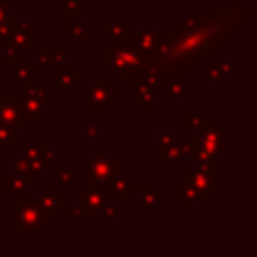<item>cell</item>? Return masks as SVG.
<instances>
[{
	"label": "cell",
	"instance_id": "4fadbf2b",
	"mask_svg": "<svg viewBox=\"0 0 257 257\" xmlns=\"http://www.w3.org/2000/svg\"><path fill=\"white\" fill-rule=\"evenodd\" d=\"M54 70H56V82H54V90L58 92V94H72L74 92V88L78 86V84H82L84 82V76L82 74H78L76 70H74V66L72 64H58V66H54Z\"/></svg>",
	"mask_w": 257,
	"mask_h": 257
},
{
	"label": "cell",
	"instance_id": "ffe728a7",
	"mask_svg": "<svg viewBox=\"0 0 257 257\" xmlns=\"http://www.w3.org/2000/svg\"><path fill=\"white\" fill-rule=\"evenodd\" d=\"M38 70L34 64H30V60H22L12 64V72H10V82L14 86H26L32 82H38Z\"/></svg>",
	"mask_w": 257,
	"mask_h": 257
},
{
	"label": "cell",
	"instance_id": "60d3db41",
	"mask_svg": "<svg viewBox=\"0 0 257 257\" xmlns=\"http://www.w3.org/2000/svg\"><path fill=\"white\" fill-rule=\"evenodd\" d=\"M175 143H177V147H179V151L183 153V157H185V159H189V157H191V153L195 151L193 141H187V139H181V137H177V135H175Z\"/></svg>",
	"mask_w": 257,
	"mask_h": 257
},
{
	"label": "cell",
	"instance_id": "83f0119b",
	"mask_svg": "<svg viewBox=\"0 0 257 257\" xmlns=\"http://www.w3.org/2000/svg\"><path fill=\"white\" fill-rule=\"evenodd\" d=\"M54 175H56V183L64 187V195H72L76 187V171L68 165H56Z\"/></svg>",
	"mask_w": 257,
	"mask_h": 257
},
{
	"label": "cell",
	"instance_id": "f35d334b",
	"mask_svg": "<svg viewBox=\"0 0 257 257\" xmlns=\"http://www.w3.org/2000/svg\"><path fill=\"white\" fill-rule=\"evenodd\" d=\"M100 219H102V221L118 219V203L106 199V203H104V207H102V213H100Z\"/></svg>",
	"mask_w": 257,
	"mask_h": 257
},
{
	"label": "cell",
	"instance_id": "9a60e30c",
	"mask_svg": "<svg viewBox=\"0 0 257 257\" xmlns=\"http://www.w3.org/2000/svg\"><path fill=\"white\" fill-rule=\"evenodd\" d=\"M133 181L126 177V175H122L120 171L104 185V191H106V197L110 199V201H114V203H126L128 199H131V195H133Z\"/></svg>",
	"mask_w": 257,
	"mask_h": 257
},
{
	"label": "cell",
	"instance_id": "603a6c76",
	"mask_svg": "<svg viewBox=\"0 0 257 257\" xmlns=\"http://www.w3.org/2000/svg\"><path fill=\"white\" fill-rule=\"evenodd\" d=\"M18 102L22 112L30 118V120H46L48 118V108H46V100H38V98H28V96H20L18 94Z\"/></svg>",
	"mask_w": 257,
	"mask_h": 257
},
{
	"label": "cell",
	"instance_id": "ab89813d",
	"mask_svg": "<svg viewBox=\"0 0 257 257\" xmlns=\"http://www.w3.org/2000/svg\"><path fill=\"white\" fill-rule=\"evenodd\" d=\"M237 62H239V58H237L235 54H231L229 58H221V64H223V68L229 72V76H231V78L239 72V64H237Z\"/></svg>",
	"mask_w": 257,
	"mask_h": 257
},
{
	"label": "cell",
	"instance_id": "7c38bea8",
	"mask_svg": "<svg viewBox=\"0 0 257 257\" xmlns=\"http://www.w3.org/2000/svg\"><path fill=\"white\" fill-rule=\"evenodd\" d=\"M64 201H66L64 193L58 191V185L56 183H48L46 191L42 195H38V205H40L46 221H54L58 217V213H62Z\"/></svg>",
	"mask_w": 257,
	"mask_h": 257
},
{
	"label": "cell",
	"instance_id": "484cf974",
	"mask_svg": "<svg viewBox=\"0 0 257 257\" xmlns=\"http://www.w3.org/2000/svg\"><path fill=\"white\" fill-rule=\"evenodd\" d=\"M173 199H175L177 203H181L185 211H193L195 205L201 203L197 191L191 189L187 183H179V185H175V189H173Z\"/></svg>",
	"mask_w": 257,
	"mask_h": 257
},
{
	"label": "cell",
	"instance_id": "f6af8a7d",
	"mask_svg": "<svg viewBox=\"0 0 257 257\" xmlns=\"http://www.w3.org/2000/svg\"><path fill=\"white\" fill-rule=\"evenodd\" d=\"M92 36V30L90 28H84V38H90Z\"/></svg>",
	"mask_w": 257,
	"mask_h": 257
},
{
	"label": "cell",
	"instance_id": "277c9868",
	"mask_svg": "<svg viewBox=\"0 0 257 257\" xmlns=\"http://www.w3.org/2000/svg\"><path fill=\"white\" fill-rule=\"evenodd\" d=\"M90 149L92 153L82 157V181H90L104 187L120 171V159L112 155L108 147H90Z\"/></svg>",
	"mask_w": 257,
	"mask_h": 257
},
{
	"label": "cell",
	"instance_id": "d6a6232c",
	"mask_svg": "<svg viewBox=\"0 0 257 257\" xmlns=\"http://www.w3.org/2000/svg\"><path fill=\"white\" fill-rule=\"evenodd\" d=\"M20 139V131L18 128H12V126H4L0 124V147H16Z\"/></svg>",
	"mask_w": 257,
	"mask_h": 257
},
{
	"label": "cell",
	"instance_id": "d6986e66",
	"mask_svg": "<svg viewBox=\"0 0 257 257\" xmlns=\"http://www.w3.org/2000/svg\"><path fill=\"white\" fill-rule=\"evenodd\" d=\"M131 24L122 18H104L100 22V34L102 38H108L110 42H124L128 36Z\"/></svg>",
	"mask_w": 257,
	"mask_h": 257
},
{
	"label": "cell",
	"instance_id": "e575fe53",
	"mask_svg": "<svg viewBox=\"0 0 257 257\" xmlns=\"http://www.w3.org/2000/svg\"><path fill=\"white\" fill-rule=\"evenodd\" d=\"M36 70L38 74H46L48 72V46H38L36 44Z\"/></svg>",
	"mask_w": 257,
	"mask_h": 257
},
{
	"label": "cell",
	"instance_id": "1f68e13d",
	"mask_svg": "<svg viewBox=\"0 0 257 257\" xmlns=\"http://www.w3.org/2000/svg\"><path fill=\"white\" fill-rule=\"evenodd\" d=\"M56 10H64L66 16L84 18V0H60L54 6Z\"/></svg>",
	"mask_w": 257,
	"mask_h": 257
},
{
	"label": "cell",
	"instance_id": "836d02e7",
	"mask_svg": "<svg viewBox=\"0 0 257 257\" xmlns=\"http://www.w3.org/2000/svg\"><path fill=\"white\" fill-rule=\"evenodd\" d=\"M203 120H205V116H201L199 112H193V110L183 112V128H187V131H197L203 124Z\"/></svg>",
	"mask_w": 257,
	"mask_h": 257
},
{
	"label": "cell",
	"instance_id": "30bf717a",
	"mask_svg": "<svg viewBox=\"0 0 257 257\" xmlns=\"http://www.w3.org/2000/svg\"><path fill=\"white\" fill-rule=\"evenodd\" d=\"M173 34V28H161V30H155V28H139V30H128V36L124 42L137 46L139 50H143L145 54H149L153 50V46L161 40V38H167Z\"/></svg>",
	"mask_w": 257,
	"mask_h": 257
},
{
	"label": "cell",
	"instance_id": "e0dca14e",
	"mask_svg": "<svg viewBox=\"0 0 257 257\" xmlns=\"http://www.w3.org/2000/svg\"><path fill=\"white\" fill-rule=\"evenodd\" d=\"M133 80H137V82H141V84L153 88V90L159 94V90H161V86H163V80H165V70H163L159 64L147 60V62L137 70V74H135Z\"/></svg>",
	"mask_w": 257,
	"mask_h": 257
},
{
	"label": "cell",
	"instance_id": "4dcf8cb0",
	"mask_svg": "<svg viewBox=\"0 0 257 257\" xmlns=\"http://www.w3.org/2000/svg\"><path fill=\"white\" fill-rule=\"evenodd\" d=\"M12 167H14V173H16V175H22L30 185H36V183H38V175L30 171V167H28V159L22 157L20 153L14 155V159H12Z\"/></svg>",
	"mask_w": 257,
	"mask_h": 257
},
{
	"label": "cell",
	"instance_id": "4316f807",
	"mask_svg": "<svg viewBox=\"0 0 257 257\" xmlns=\"http://www.w3.org/2000/svg\"><path fill=\"white\" fill-rule=\"evenodd\" d=\"M84 24H82V18H74V16H66V22H64V34L72 40V44L76 48H80L84 44Z\"/></svg>",
	"mask_w": 257,
	"mask_h": 257
},
{
	"label": "cell",
	"instance_id": "bcb514c9",
	"mask_svg": "<svg viewBox=\"0 0 257 257\" xmlns=\"http://www.w3.org/2000/svg\"><path fill=\"white\" fill-rule=\"evenodd\" d=\"M0 82H2V74H0Z\"/></svg>",
	"mask_w": 257,
	"mask_h": 257
},
{
	"label": "cell",
	"instance_id": "8992f818",
	"mask_svg": "<svg viewBox=\"0 0 257 257\" xmlns=\"http://www.w3.org/2000/svg\"><path fill=\"white\" fill-rule=\"evenodd\" d=\"M106 191L102 185L90 183V181H82V191L80 193H72V201H76L82 209V219L86 221H96L100 219L102 207L106 203Z\"/></svg>",
	"mask_w": 257,
	"mask_h": 257
},
{
	"label": "cell",
	"instance_id": "8fae6325",
	"mask_svg": "<svg viewBox=\"0 0 257 257\" xmlns=\"http://www.w3.org/2000/svg\"><path fill=\"white\" fill-rule=\"evenodd\" d=\"M8 42H16L20 46L26 48H34L38 44V20L30 18V20H22L18 18L10 30Z\"/></svg>",
	"mask_w": 257,
	"mask_h": 257
},
{
	"label": "cell",
	"instance_id": "f1b7e54d",
	"mask_svg": "<svg viewBox=\"0 0 257 257\" xmlns=\"http://www.w3.org/2000/svg\"><path fill=\"white\" fill-rule=\"evenodd\" d=\"M100 128H102V120H100V118H94V120L84 122V124H82V147H86V149L94 147L96 139H98L100 133H102Z\"/></svg>",
	"mask_w": 257,
	"mask_h": 257
},
{
	"label": "cell",
	"instance_id": "ee69618b",
	"mask_svg": "<svg viewBox=\"0 0 257 257\" xmlns=\"http://www.w3.org/2000/svg\"><path fill=\"white\" fill-rule=\"evenodd\" d=\"M4 193H6V189H4V175H0V201H2Z\"/></svg>",
	"mask_w": 257,
	"mask_h": 257
},
{
	"label": "cell",
	"instance_id": "3957f363",
	"mask_svg": "<svg viewBox=\"0 0 257 257\" xmlns=\"http://www.w3.org/2000/svg\"><path fill=\"white\" fill-rule=\"evenodd\" d=\"M118 100H120V82H114L110 74H92L90 82H82L84 110H108L112 102Z\"/></svg>",
	"mask_w": 257,
	"mask_h": 257
},
{
	"label": "cell",
	"instance_id": "8d00e7d4",
	"mask_svg": "<svg viewBox=\"0 0 257 257\" xmlns=\"http://www.w3.org/2000/svg\"><path fill=\"white\" fill-rule=\"evenodd\" d=\"M66 62V50L62 46H48V64L58 66Z\"/></svg>",
	"mask_w": 257,
	"mask_h": 257
},
{
	"label": "cell",
	"instance_id": "cb8c5ba5",
	"mask_svg": "<svg viewBox=\"0 0 257 257\" xmlns=\"http://www.w3.org/2000/svg\"><path fill=\"white\" fill-rule=\"evenodd\" d=\"M28 54H30V48L26 46H20L16 42H6L0 46V64H16V62H22V60H28Z\"/></svg>",
	"mask_w": 257,
	"mask_h": 257
},
{
	"label": "cell",
	"instance_id": "7a4b0ae2",
	"mask_svg": "<svg viewBox=\"0 0 257 257\" xmlns=\"http://www.w3.org/2000/svg\"><path fill=\"white\" fill-rule=\"evenodd\" d=\"M147 60L149 56L128 42H112L100 48V62L108 66L112 74H118L122 84H128Z\"/></svg>",
	"mask_w": 257,
	"mask_h": 257
},
{
	"label": "cell",
	"instance_id": "74e56055",
	"mask_svg": "<svg viewBox=\"0 0 257 257\" xmlns=\"http://www.w3.org/2000/svg\"><path fill=\"white\" fill-rule=\"evenodd\" d=\"M18 18H20V12L8 8V4L4 0H0V24L2 22H16Z\"/></svg>",
	"mask_w": 257,
	"mask_h": 257
},
{
	"label": "cell",
	"instance_id": "7402d4cb",
	"mask_svg": "<svg viewBox=\"0 0 257 257\" xmlns=\"http://www.w3.org/2000/svg\"><path fill=\"white\" fill-rule=\"evenodd\" d=\"M189 159L193 161V167H197V169H201V171H207V173H213V175H221V173H219V161H221V159H219L217 155L195 147V151L191 153Z\"/></svg>",
	"mask_w": 257,
	"mask_h": 257
},
{
	"label": "cell",
	"instance_id": "7bdbcfd3",
	"mask_svg": "<svg viewBox=\"0 0 257 257\" xmlns=\"http://www.w3.org/2000/svg\"><path fill=\"white\" fill-rule=\"evenodd\" d=\"M175 139V133L171 128H165V131H159L157 133V139H155V145H161V143H169Z\"/></svg>",
	"mask_w": 257,
	"mask_h": 257
},
{
	"label": "cell",
	"instance_id": "52a82bcc",
	"mask_svg": "<svg viewBox=\"0 0 257 257\" xmlns=\"http://www.w3.org/2000/svg\"><path fill=\"white\" fill-rule=\"evenodd\" d=\"M183 183H187L191 189L197 191L201 203H209L213 199V195L219 193V189H221L219 175L201 171L193 165H183Z\"/></svg>",
	"mask_w": 257,
	"mask_h": 257
},
{
	"label": "cell",
	"instance_id": "2e32d148",
	"mask_svg": "<svg viewBox=\"0 0 257 257\" xmlns=\"http://www.w3.org/2000/svg\"><path fill=\"white\" fill-rule=\"evenodd\" d=\"M128 98L131 102H135L139 106V110H145V112H151V110H157V92L137 80H131L128 82Z\"/></svg>",
	"mask_w": 257,
	"mask_h": 257
},
{
	"label": "cell",
	"instance_id": "f546056e",
	"mask_svg": "<svg viewBox=\"0 0 257 257\" xmlns=\"http://www.w3.org/2000/svg\"><path fill=\"white\" fill-rule=\"evenodd\" d=\"M4 189L10 195H22V193H26L30 189V183L22 175L12 173V175H4Z\"/></svg>",
	"mask_w": 257,
	"mask_h": 257
},
{
	"label": "cell",
	"instance_id": "44dd1931",
	"mask_svg": "<svg viewBox=\"0 0 257 257\" xmlns=\"http://www.w3.org/2000/svg\"><path fill=\"white\" fill-rule=\"evenodd\" d=\"M155 163H157L159 167H161V165H183V163H185V157H183V153L179 151L175 139L169 141V143H161V145H157Z\"/></svg>",
	"mask_w": 257,
	"mask_h": 257
},
{
	"label": "cell",
	"instance_id": "ac0fdd59",
	"mask_svg": "<svg viewBox=\"0 0 257 257\" xmlns=\"http://www.w3.org/2000/svg\"><path fill=\"white\" fill-rule=\"evenodd\" d=\"M201 78H203L205 84H227V82H231V76H229V72L223 68L219 54L211 56L207 64L203 62Z\"/></svg>",
	"mask_w": 257,
	"mask_h": 257
},
{
	"label": "cell",
	"instance_id": "ba28073f",
	"mask_svg": "<svg viewBox=\"0 0 257 257\" xmlns=\"http://www.w3.org/2000/svg\"><path fill=\"white\" fill-rule=\"evenodd\" d=\"M0 124L18 128V131H24L30 126V118L20 108L18 94H14V92L0 94Z\"/></svg>",
	"mask_w": 257,
	"mask_h": 257
},
{
	"label": "cell",
	"instance_id": "d4e9b609",
	"mask_svg": "<svg viewBox=\"0 0 257 257\" xmlns=\"http://www.w3.org/2000/svg\"><path fill=\"white\" fill-rule=\"evenodd\" d=\"M46 145H48V141H46L44 137H32V139L20 137L18 143H16V149H18V153H20L22 157H26V159H36V157L42 155V149H44Z\"/></svg>",
	"mask_w": 257,
	"mask_h": 257
},
{
	"label": "cell",
	"instance_id": "d590c367",
	"mask_svg": "<svg viewBox=\"0 0 257 257\" xmlns=\"http://www.w3.org/2000/svg\"><path fill=\"white\" fill-rule=\"evenodd\" d=\"M62 213H64V219H68V221H80L82 219V209L76 201H64Z\"/></svg>",
	"mask_w": 257,
	"mask_h": 257
},
{
	"label": "cell",
	"instance_id": "9c48e42d",
	"mask_svg": "<svg viewBox=\"0 0 257 257\" xmlns=\"http://www.w3.org/2000/svg\"><path fill=\"white\" fill-rule=\"evenodd\" d=\"M193 90H195L193 84L185 80V74L181 70H165V80H163L159 94H163L167 102H177L183 96L191 94Z\"/></svg>",
	"mask_w": 257,
	"mask_h": 257
},
{
	"label": "cell",
	"instance_id": "6da1fadb",
	"mask_svg": "<svg viewBox=\"0 0 257 257\" xmlns=\"http://www.w3.org/2000/svg\"><path fill=\"white\" fill-rule=\"evenodd\" d=\"M46 223L36 193L10 195V227L22 239H36L38 233L46 229Z\"/></svg>",
	"mask_w": 257,
	"mask_h": 257
},
{
	"label": "cell",
	"instance_id": "5b68a950",
	"mask_svg": "<svg viewBox=\"0 0 257 257\" xmlns=\"http://www.w3.org/2000/svg\"><path fill=\"white\" fill-rule=\"evenodd\" d=\"M193 145L209 151L213 155H217L219 159L229 157V131L223 128L219 118H211V120H203V124L193 131Z\"/></svg>",
	"mask_w": 257,
	"mask_h": 257
},
{
	"label": "cell",
	"instance_id": "b9f144b4",
	"mask_svg": "<svg viewBox=\"0 0 257 257\" xmlns=\"http://www.w3.org/2000/svg\"><path fill=\"white\" fill-rule=\"evenodd\" d=\"M40 159L44 161V163H54L56 161V149L54 147H50V145H46L44 149H42V155H40Z\"/></svg>",
	"mask_w": 257,
	"mask_h": 257
},
{
	"label": "cell",
	"instance_id": "5bb4252c",
	"mask_svg": "<svg viewBox=\"0 0 257 257\" xmlns=\"http://www.w3.org/2000/svg\"><path fill=\"white\" fill-rule=\"evenodd\" d=\"M133 193L139 195L137 211H141V213H145V211H149V209H153V207H157V205L167 201L165 193H161L155 183H145V185L143 183H135L133 185Z\"/></svg>",
	"mask_w": 257,
	"mask_h": 257
}]
</instances>
